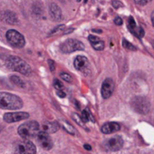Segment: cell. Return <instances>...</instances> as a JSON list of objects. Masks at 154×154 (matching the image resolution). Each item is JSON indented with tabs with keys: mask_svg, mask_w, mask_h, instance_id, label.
<instances>
[{
	"mask_svg": "<svg viewBox=\"0 0 154 154\" xmlns=\"http://www.w3.org/2000/svg\"><path fill=\"white\" fill-rule=\"evenodd\" d=\"M23 106V101L18 96L1 92L0 93V108L7 110H18Z\"/></svg>",
	"mask_w": 154,
	"mask_h": 154,
	"instance_id": "1",
	"label": "cell"
},
{
	"mask_svg": "<svg viewBox=\"0 0 154 154\" xmlns=\"http://www.w3.org/2000/svg\"><path fill=\"white\" fill-rule=\"evenodd\" d=\"M7 65L10 70L18 72L24 75L29 76L32 73V69L29 66V64L17 56H14V55L8 56L7 59Z\"/></svg>",
	"mask_w": 154,
	"mask_h": 154,
	"instance_id": "2",
	"label": "cell"
},
{
	"mask_svg": "<svg viewBox=\"0 0 154 154\" xmlns=\"http://www.w3.org/2000/svg\"><path fill=\"white\" fill-rule=\"evenodd\" d=\"M40 132V125L37 122L31 121L19 126L18 134L24 140H29L34 137H37Z\"/></svg>",
	"mask_w": 154,
	"mask_h": 154,
	"instance_id": "3",
	"label": "cell"
},
{
	"mask_svg": "<svg viewBox=\"0 0 154 154\" xmlns=\"http://www.w3.org/2000/svg\"><path fill=\"white\" fill-rule=\"evenodd\" d=\"M6 37L8 43L16 48H22L26 44V40L23 35L14 29L8 30L6 34Z\"/></svg>",
	"mask_w": 154,
	"mask_h": 154,
	"instance_id": "4",
	"label": "cell"
},
{
	"mask_svg": "<svg viewBox=\"0 0 154 154\" xmlns=\"http://www.w3.org/2000/svg\"><path fill=\"white\" fill-rule=\"evenodd\" d=\"M60 49L64 54H71L75 51H83L85 45L82 42L76 39H68L61 45Z\"/></svg>",
	"mask_w": 154,
	"mask_h": 154,
	"instance_id": "5",
	"label": "cell"
},
{
	"mask_svg": "<svg viewBox=\"0 0 154 154\" xmlns=\"http://www.w3.org/2000/svg\"><path fill=\"white\" fill-rule=\"evenodd\" d=\"M131 106L133 109L141 114H145L149 110V103L144 96H136L131 100Z\"/></svg>",
	"mask_w": 154,
	"mask_h": 154,
	"instance_id": "6",
	"label": "cell"
},
{
	"mask_svg": "<svg viewBox=\"0 0 154 154\" xmlns=\"http://www.w3.org/2000/svg\"><path fill=\"white\" fill-rule=\"evenodd\" d=\"M15 154H36V148L29 140H23L17 144Z\"/></svg>",
	"mask_w": 154,
	"mask_h": 154,
	"instance_id": "7",
	"label": "cell"
},
{
	"mask_svg": "<svg viewBox=\"0 0 154 154\" xmlns=\"http://www.w3.org/2000/svg\"><path fill=\"white\" fill-rule=\"evenodd\" d=\"M29 118V113L26 112H8L4 114V121L8 123L16 122Z\"/></svg>",
	"mask_w": 154,
	"mask_h": 154,
	"instance_id": "8",
	"label": "cell"
},
{
	"mask_svg": "<svg viewBox=\"0 0 154 154\" xmlns=\"http://www.w3.org/2000/svg\"><path fill=\"white\" fill-rule=\"evenodd\" d=\"M105 148L111 151H118L123 146V140L121 136H115L108 139L104 143Z\"/></svg>",
	"mask_w": 154,
	"mask_h": 154,
	"instance_id": "9",
	"label": "cell"
},
{
	"mask_svg": "<svg viewBox=\"0 0 154 154\" xmlns=\"http://www.w3.org/2000/svg\"><path fill=\"white\" fill-rule=\"evenodd\" d=\"M37 141L39 143V145L46 150H49L53 148V140L50 138V136L44 132V131H40L37 135Z\"/></svg>",
	"mask_w": 154,
	"mask_h": 154,
	"instance_id": "10",
	"label": "cell"
},
{
	"mask_svg": "<svg viewBox=\"0 0 154 154\" xmlns=\"http://www.w3.org/2000/svg\"><path fill=\"white\" fill-rule=\"evenodd\" d=\"M114 90V83L112 79L107 78L102 85V96L104 99H108L112 96Z\"/></svg>",
	"mask_w": 154,
	"mask_h": 154,
	"instance_id": "11",
	"label": "cell"
},
{
	"mask_svg": "<svg viewBox=\"0 0 154 154\" xmlns=\"http://www.w3.org/2000/svg\"><path fill=\"white\" fill-rule=\"evenodd\" d=\"M73 64H74V67L77 70L80 71V72H86L88 68H89L88 59L85 56H83V55L76 56L74 61H73Z\"/></svg>",
	"mask_w": 154,
	"mask_h": 154,
	"instance_id": "12",
	"label": "cell"
},
{
	"mask_svg": "<svg viewBox=\"0 0 154 154\" xmlns=\"http://www.w3.org/2000/svg\"><path fill=\"white\" fill-rule=\"evenodd\" d=\"M128 28L130 29V31L134 35H136L137 37H142L143 35H144V31L143 29L140 27V26H138L134 21V19L132 17H130L129 20H128Z\"/></svg>",
	"mask_w": 154,
	"mask_h": 154,
	"instance_id": "13",
	"label": "cell"
},
{
	"mask_svg": "<svg viewBox=\"0 0 154 154\" xmlns=\"http://www.w3.org/2000/svg\"><path fill=\"white\" fill-rule=\"evenodd\" d=\"M60 124L57 122H46L42 125V131L49 134L54 133L59 130Z\"/></svg>",
	"mask_w": 154,
	"mask_h": 154,
	"instance_id": "14",
	"label": "cell"
},
{
	"mask_svg": "<svg viewBox=\"0 0 154 154\" xmlns=\"http://www.w3.org/2000/svg\"><path fill=\"white\" fill-rule=\"evenodd\" d=\"M121 129V125L117 122H106L102 127V131L104 134H110L115 131H118Z\"/></svg>",
	"mask_w": 154,
	"mask_h": 154,
	"instance_id": "15",
	"label": "cell"
},
{
	"mask_svg": "<svg viewBox=\"0 0 154 154\" xmlns=\"http://www.w3.org/2000/svg\"><path fill=\"white\" fill-rule=\"evenodd\" d=\"M89 42L94 47V49L97 51H102L104 48V43L103 40H101L98 36L95 35H90L89 36Z\"/></svg>",
	"mask_w": 154,
	"mask_h": 154,
	"instance_id": "16",
	"label": "cell"
},
{
	"mask_svg": "<svg viewBox=\"0 0 154 154\" xmlns=\"http://www.w3.org/2000/svg\"><path fill=\"white\" fill-rule=\"evenodd\" d=\"M50 15L52 17V18L55 21H60L63 18L62 16V11L60 9V8L56 5V4H51L50 6Z\"/></svg>",
	"mask_w": 154,
	"mask_h": 154,
	"instance_id": "17",
	"label": "cell"
},
{
	"mask_svg": "<svg viewBox=\"0 0 154 154\" xmlns=\"http://www.w3.org/2000/svg\"><path fill=\"white\" fill-rule=\"evenodd\" d=\"M11 81L16 85H17V86H19V87H22V88H24L25 86H26V85H25V83H24V81L21 79V78H19L18 76H16V75H13L12 77H11Z\"/></svg>",
	"mask_w": 154,
	"mask_h": 154,
	"instance_id": "18",
	"label": "cell"
},
{
	"mask_svg": "<svg viewBox=\"0 0 154 154\" xmlns=\"http://www.w3.org/2000/svg\"><path fill=\"white\" fill-rule=\"evenodd\" d=\"M63 124V129L68 132V133H70V134H72V135H74V129H73V127L69 123V122H62Z\"/></svg>",
	"mask_w": 154,
	"mask_h": 154,
	"instance_id": "19",
	"label": "cell"
},
{
	"mask_svg": "<svg viewBox=\"0 0 154 154\" xmlns=\"http://www.w3.org/2000/svg\"><path fill=\"white\" fill-rule=\"evenodd\" d=\"M81 119L84 122V123H86L91 119V114H90V112H89V111L87 109H85V110L83 111L82 115H81Z\"/></svg>",
	"mask_w": 154,
	"mask_h": 154,
	"instance_id": "20",
	"label": "cell"
},
{
	"mask_svg": "<svg viewBox=\"0 0 154 154\" xmlns=\"http://www.w3.org/2000/svg\"><path fill=\"white\" fill-rule=\"evenodd\" d=\"M54 87L57 90V91H63V85L62 84V82H60L57 79L54 80Z\"/></svg>",
	"mask_w": 154,
	"mask_h": 154,
	"instance_id": "21",
	"label": "cell"
},
{
	"mask_svg": "<svg viewBox=\"0 0 154 154\" xmlns=\"http://www.w3.org/2000/svg\"><path fill=\"white\" fill-rule=\"evenodd\" d=\"M60 75H61V78H62L63 80H64V81H66V82H68V83H71V82L72 81V76H71L69 73H66V72H62Z\"/></svg>",
	"mask_w": 154,
	"mask_h": 154,
	"instance_id": "22",
	"label": "cell"
},
{
	"mask_svg": "<svg viewBox=\"0 0 154 154\" xmlns=\"http://www.w3.org/2000/svg\"><path fill=\"white\" fill-rule=\"evenodd\" d=\"M123 46L125 47V48H127V49H129V50H132V51H136L137 50V48L134 46V45H132L131 43H129L127 40H123Z\"/></svg>",
	"mask_w": 154,
	"mask_h": 154,
	"instance_id": "23",
	"label": "cell"
},
{
	"mask_svg": "<svg viewBox=\"0 0 154 154\" xmlns=\"http://www.w3.org/2000/svg\"><path fill=\"white\" fill-rule=\"evenodd\" d=\"M72 118L75 120V122L78 123L79 125H82V126H85V123H84V122L82 121V119H81V117H79V115L78 114H76V113H74L73 115H72Z\"/></svg>",
	"mask_w": 154,
	"mask_h": 154,
	"instance_id": "24",
	"label": "cell"
},
{
	"mask_svg": "<svg viewBox=\"0 0 154 154\" xmlns=\"http://www.w3.org/2000/svg\"><path fill=\"white\" fill-rule=\"evenodd\" d=\"M135 3L138 4V5H140V6H144L148 3H149L150 1H152V0H134Z\"/></svg>",
	"mask_w": 154,
	"mask_h": 154,
	"instance_id": "25",
	"label": "cell"
},
{
	"mask_svg": "<svg viewBox=\"0 0 154 154\" xmlns=\"http://www.w3.org/2000/svg\"><path fill=\"white\" fill-rule=\"evenodd\" d=\"M112 6L115 8H119L122 7V4L120 1H116V0H114V1H112Z\"/></svg>",
	"mask_w": 154,
	"mask_h": 154,
	"instance_id": "26",
	"label": "cell"
},
{
	"mask_svg": "<svg viewBox=\"0 0 154 154\" xmlns=\"http://www.w3.org/2000/svg\"><path fill=\"white\" fill-rule=\"evenodd\" d=\"M48 63H49V66H50V70H51L52 72H54V69H55L54 62L53 60H49V61H48Z\"/></svg>",
	"mask_w": 154,
	"mask_h": 154,
	"instance_id": "27",
	"label": "cell"
},
{
	"mask_svg": "<svg viewBox=\"0 0 154 154\" xmlns=\"http://www.w3.org/2000/svg\"><path fill=\"white\" fill-rule=\"evenodd\" d=\"M114 23H115L117 26H121V25H122V19L121 17H116V18L114 19Z\"/></svg>",
	"mask_w": 154,
	"mask_h": 154,
	"instance_id": "28",
	"label": "cell"
},
{
	"mask_svg": "<svg viewBox=\"0 0 154 154\" xmlns=\"http://www.w3.org/2000/svg\"><path fill=\"white\" fill-rule=\"evenodd\" d=\"M63 27H64V26H60L56 27V28H55V29H54V31H52V32H51V35H54V34L55 32H57V31H60V30H62V29H63Z\"/></svg>",
	"mask_w": 154,
	"mask_h": 154,
	"instance_id": "29",
	"label": "cell"
},
{
	"mask_svg": "<svg viewBox=\"0 0 154 154\" xmlns=\"http://www.w3.org/2000/svg\"><path fill=\"white\" fill-rule=\"evenodd\" d=\"M57 94H58V96L59 97H61V98H63V97H65V93L63 92V91H57Z\"/></svg>",
	"mask_w": 154,
	"mask_h": 154,
	"instance_id": "30",
	"label": "cell"
},
{
	"mask_svg": "<svg viewBox=\"0 0 154 154\" xmlns=\"http://www.w3.org/2000/svg\"><path fill=\"white\" fill-rule=\"evenodd\" d=\"M85 149H88V150H91V149H92L91 146L88 145V144H85Z\"/></svg>",
	"mask_w": 154,
	"mask_h": 154,
	"instance_id": "31",
	"label": "cell"
},
{
	"mask_svg": "<svg viewBox=\"0 0 154 154\" xmlns=\"http://www.w3.org/2000/svg\"><path fill=\"white\" fill-rule=\"evenodd\" d=\"M151 21H152V24H153V26H154V11H153V13H152V16H151Z\"/></svg>",
	"mask_w": 154,
	"mask_h": 154,
	"instance_id": "32",
	"label": "cell"
},
{
	"mask_svg": "<svg viewBox=\"0 0 154 154\" xmlns=\"http://www.w3.org/2000/svg\"><path fill=\"white\" fill-rule=\"evenodd\" d=\"M87 2V0H85V3H86Z\"/></svg>",
	"mask_w": 154,
	"mask_h": 154,
	"instance_id": "33",
	"label": "cell"
},
{
	"mask_svg": "<svg viewBox=\"0 0 154 154\" xmlns=\"http://www.w3.org/2000/svg\"><path fill=\"white\" fill-rule=\"evenodd\" d=\"M76 1H78V2H79V1H81V0H76Z\"/></svg>",
	"mask_w": 154,
	"mask_h": 154,
	"instance_id": "34",
	"label": "cell"
},
{
	"mask_svg": "<svg viewBox=\"0 0 154 154\" xmlns=\"http://www.w3.org/2000/svg\"><path fill=\"white\" fill-rule=\"evenodd\" d=\"M153 47H154V42H153Z\"/></svg>",
	"mask_w": 154,
	"mask_h": 154,
	"instance_id": "35",
	"label": "cell"
}]
</instances>
